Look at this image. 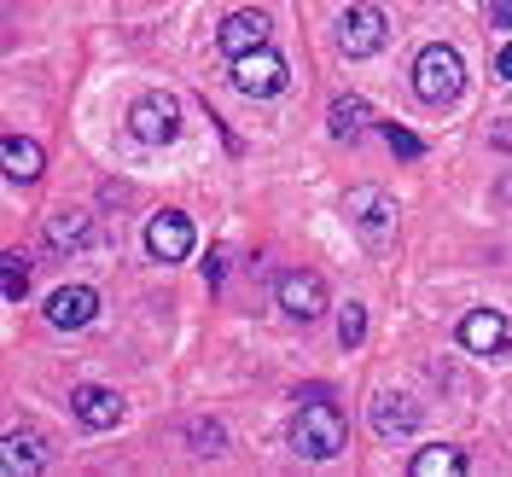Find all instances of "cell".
<instances>
[{
    "label": "cell",
    "instance_id": "obj_18",
    "mask_svg": "<svg viewBox=\"0 0 512 477\" xmlns=\"http://www.w3.org/2000/svg\"><path fill=\"white\" fill-rule=\"evenodd\" d=\"M82 239H88V216H82V210H59V216L47 222V245H53V251H76Z\"/></svg>",
    "mask_w": 512,
    "mask_h": 477
},
{
    "label": "cell",
    "instance_id": "obj_12",
    "mask_svg": "<svg viewBox=\"0 0 512 477\" xmlns=\"http://www.w3.org/2000/svg\"><path fill=\"white\" fill-rule=\"evenodd\" d=\"M41 466H47V448H41V437L12 425V431L0 437V472H6V477H35Z\"/></svg>",
    "mask_w": 512,
    "mask_h": 477
},
{
    "label": "cell",
    "instance_id": "obj_20",
    "mask_svg": "<svg viewBox=\"0 0 512 477\" xmlns=\"http://www.w3.org/2000/svg\"><path fill=\"white\" fill-rule=\"evenodd\" d=\"M187 443H192V454H204V460H210V454H222V425H216V419H187Z\"/></svg>",
    "mask_w": 512,
    "mask_h": 477
},
{
    "label": "cell",
    "instance_id": "obj_17",
    "mask_svg": "<svg viewBox=\"0 0 512 477\" xmlns=\"http://www.w3.org/2000/svg\"><path fill=\"white\" fill-rule=\"evenodd\" d=\"M414 477H460L466 472V454L460 448H448V443H437V448H425V454H414V466H408Z\"/></svg>",
    "mask_w": 512,
    "mask_h": 477
},
{
    "label": "cell",
    "instance_id": "obj_10",
    "mask_svg": "<svg viewBox=\"0 0 512 477\" xmlns=\"http://www.w3.org/2000/svg\"><path fill=\"white\" fill-rule=\"evenodd\" d=\"M99 315V291L94 286H59L47 297V320L59 326V332H76V326H88Z\"/></svg>",
    "mask_w": 512,
    "mask_h": 477
},
{
    "label": "cell",
    "instance_id": "obj_15",
    "mask_svg": "<svg viewBox=\"0 0 512 477\" xmlns=\"http://www.w3.org/2000/svg\"><path fill=\"white\" fill-rule=\"evenodd\" d=\"M0 158H6V181H18V187L41 181V169H47L41 146H35V140H24V134H6V140H0Z\"/></svg>",
    "mask_w": 512,
    "mask_h": 477
},
{
    "label": "cell",
    "instance_id": "obj_7",
    "mask_svg": "<svg viewBox=\"0 0 512 477\" xmlns=\"http://www.w3.org/2000/svg\"><path fill=\"white\" fill-rule=\"evenodd\" d=\"M390 24H384L379 6H350L344 18H338V47L350 53V59H367V53H379Z\"/></svg>",
    "mask_w": 512,
    "mask_h": 477
},
{
    "label": "cell",
    "instance_id": "obj_22",
    "mask_svg": "<svg viewBox=\"0 0 512 477\" xmlns=\"http://www.w3.org/2000/svg\"><path fill=\"white\" fill-rule=\"evenodd\" d=\"M384 140H390V152H396V158H419V152H425L414 134H408V128H396V123H384Z\"/></svg>",
    "mask_w": 512,
    "mask_h": 477
},
{
    "label": "cell",
    "instance_id": "obj_2",
    "mask_svg": "<svg viewBox=\"0 0 512 477\" xmlns=\"http://www.w3.org/2000/svg\"><path fill=\"white\" fill-rule=\"evenodd\" d=\"M460 88H466V64H460V53L443 47V41H431V47L414 59V94L425 99V105H448Z\"/></svg>",
    "mask_w": 512,
    "mask_h": 477
},
{
    "label": "cell",
    "instance_id": "obj_25",
    "mask_svg": "<svg viewBox=\"0 0 512 477\" xmlns=\"http://www.w3.org/2000/svg\"><path fill=\"white\" fill-rule=\"evenodd\" d=\"M495 198H501V204L512 210V175H501V181H495Z\"/></svg>",
    "mask_w": 512,
    "mask_h": 477
},
{
    "label": "cell",
    "instance_id": "obj_6",
    "mask_svg": "<svg viewBox=\"0 0 512 477\" xmlns=\"http://www.w3.org/2000/svg\"><path fill=\"white\" fill-rule=\"evenodd\" d=\"M274 297H280V309H286L291 320L326 315V280L309 274V268H286V274H280V286H274Z\"/></svg>",
    "mask_w": 512,
    "mask_h": 477
},
{
    "label": "cell",
    "instance_id": "obj_16",
    "mask_svg": "<svg viewBox=\"0 0 512 477\" xmlns=\"http://www.w3.org/2000/svg\"><path fill=\"white\" fill-rule=\"evenodd\" d=\"M367 123H373V111H367V99H355V94H338L332 111H326V128H332L338 140H361Z\"/></svg>",
    "mask_w": 512,
    "mask_h": 477
},
{
    "label": "cell",
    "instance_id": "obj_5",
    "mask_svg": "<svg viewBox=\"0 0 512 477\" xmlns=\"http://www.w3.org/2000/svg\"><path fill=\"white\" fill-rule=\"evenodd\" d=\"M128 128H134V140H140V146H169V140L181 134V111H175V99L146 94V99H134Z\"/></svg>",
    "mask_w": 512,
    "mask_h": 477
},
{
    "label": "cell",
    "instance_id": "obj_23",
    "mask_svg": "<svg viewBox=\"0 0 512 477\" xmlns=\"http://www.w3.org/2000/svg\"><path fill=\"white\" fill-rule=\"evenodd\" d=\"M489 18H495V30H512V0H489Z\"/></svg>",
    "mask_w": 512,
    "mask_h": 477
},
{
    "label": "cell",
    "instance_id": "obj_4",
    "mask_svg": "<svg viewBox=\"0 0 512 477\" xmlns=\"http://www.w3.org/2000/svg\"><path fill=\"white\" fill-rule=\"evenodd\" d=\"M350 222L373 251H384V245L396 239V198L384 187H355L350 192Z\"/></svg>",
    "mask_w": 512,
    "mask_h": 477
},
{
    "label": "cell",
    "instance_id": "obj_8",
    "mask_svg": "<svg viewBox=\"0 0 512 477\" xmlns=\"http://www.w3.org/2000/svg\"><path fill=\"white\" fill-rule=\"evenodd\" d=\"M70 414L82 419L88 431H111V425L123 419V396L105 390V384H76V390H70Z\"/></svg>",
    "mask_w": 512,
    "mask_h": 477
},
{
    "label": "cell",
    "instance_id": "obj_9",
    "mask_svg": "<svg viewBox=\"0 0 512 477\" xmlns=\"http://www.w3.org/2000/svg\"><path fill=\"white\" fill-rule=\"evenodd\" d=\"M146 251L158 256V262H181V256L192 251V222L181 216V210L152 216V222H146Z\"/></svg>",
    "mask_w": 512,
    "mask_h": 477
},
{
    "label": "cell",
    "instance_id": "obj_19",
    "mask_svg": "<svg viewBox=\"0 0 512 477\" xmlns=\"http://www.w3.org/2000/svg\"><path fill=\"white\" fill-rule=\"evenodd\" d=\"M0 286H6V303H24V291H30V256L24 251L0 256Z\"/></svg>",
    "mask_w": 512,
    "mask_h": 477
},
{
    "label": "cell",
    "instance_id": "obj_14",
    "mask_svg": "<svg viewBox=\"0 0 512 477\" xmlns=\"http://www.w3.org/2000/svg\"><path fill=\"white\" fill-rule=\"evenodd\" d=\"M507 320L495 315V309H472V315L460 320V344H466V350L472 355H501L507 350Z\"/></svg>",
    "mask_w": 512,
    "mask_h": 477
},
{
    "label": "cell",
    "instance_id": "obj_3",
    "mask_svg": "<svg viewBox=\"0 0 512 477\" xmlns=\"http://www.w3.org/2000/svg\"><path fill=\"white\" fill-rule=\"evenodd\" d=\"M286 82H291V70L274 47H256V53L233 59V88L245 99H274V94H286Z\"/></svg>",
    "mask_w": 512,
    "mask_h": 477
},
{
    "label": "cell",
    "instance_id": "obj_11",
    "mask_svg": "<svg viewBox=\"0 0 512 477\" xmlns=\"http://www.w3.org/2000/svg\"><path fill=\"white\" fill-rule=\"evenodd\" d=\"M216 41H222V53L227 59H239V53H256V47H268V18L262 12H227L222 18V30H216Z\"/></svg>",
    "mask_w": 512,
    "mask_h": 477
},
{
    "label": "cell",
    "instance_id": "obj_24",
    "mask_svg": "<svg viewBox=\"0 0 512 477\" xmlns=\"http://www.w3.org/2000/svg\"><path fill=\"white\" fill-rule=\"evenodd\" d=\"M495 76H501V82H512V41L495 53Z\"/></svg>",
    "mask_w": 512,
    "mask_h": 477
},
{
    "label": "cell",
    "instance_id": "obj_13",
    "mask_svg": "<svg viewBox=\"0 0 512 477\" xmlns=\"http://www.w3.org/2000/svg\"><path fill=\"white\" fill-rule=\"evenodd\" d=\"M367 419H373L379 437H408V431L419 425V402L414 396H390V390H379V396L367 402Z\"/></svg>",
    "mask_w": 512,
    "mask_h": 477
},
{
    "label": "cell",
    "instance_id": "obj_1",
    "mask_svg": "<svg viewBox=\"0 0 512 477\" xmlns=\"http://www.w3.org/2000/svg\"><path fill=\"white\" fill-rule=\"evenodd\" d=\"M291 448L303 454V460H338L344 454V414L332 408V402H303L297 419H291Z\"/></svg>",
    "mask_w": 512,
    "mask_h": 477
},
{
    "label": "cell",
    "instance_id": "obj_21",
    "mask_svg": "<svg viewBox=\"0 0 512 477\" xmlns=\"http://www.w3.org/2000/svg\"><path fill=\"white\" fill-rule=\"evenodd\" d=\"M361 338H367V309H361V303H350V309L338 315V344H344V350H355Z\"/></svg>",
    "mask_w": 512,
    "mask_h": 477
}]
</instances>
